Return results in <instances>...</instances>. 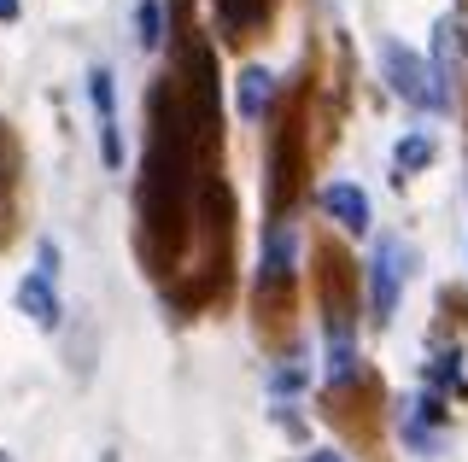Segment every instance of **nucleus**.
Returning <instances> with one entry per match:
<instances>
[{"label": "nucleus", "instance_id": "obj_1", "mask_svg": "<svg viewBox=\"0 0 468 462\" xmlns=\"http://www.w3.org/2000/svg\"><path fill=\"white\" fill-rule=\"evenodd\" d=\"M292 281H299V228H292V216H275L270 235H263V264H258V322L270 334L287 328Z\"/></svg>", "mask_w": 468, "mask_h": 462}, {"label": "nucleus", "instance_id": "obj_2", "mask_svg": "<svg viewBox=\"0 0 468 462\" xmlns=\"http://www.w3.org/2000/svg\"><path fill=\"white\" fill-rule=\"evenodd\" d=\"M380 70H387V89L404 100V106H416V111H445L451 100L439 94V82H433V70L421 53H410L404 41H380Z\"/></svg>", "mask_w": 468, "mask_h": 462}, {"label": "nucleus", "instance_id": "obj_3", "mask_svg": "<svg viewBox=\"0 0 468 462\" xmlns=\"http://www.w3.org/2000/svg\"><path fill=\"white\" fill-rule=\"evenodd\" d=\"M404 276H410V247H404L399 235H387V240L375 247V257H369V316H375V328L392 322Z\"/></svg>", "mask_w": 468, "mask_h": 462}, {"label": "nucleus", "instance_id": "obj_4", "mask_svg": "<svg viewBox=\"0 0 468 462\" xmlns=\"http://www.w3.org/2000/svg\"><path fill=\"white\" fill-rule=\"evenodd\" d=\"M88 100H94V118H100V158L106 170H123V129H117V89H112V70L94 65L88 70Z\"/></svg>", "mask_w": 468, "mask_h": 462}, {"label": "nucleus", "instance_id": "obj_5", "mask_svg": "<svg viewBox=\"0 0 468 462\" xmlns=\"http://www.w3.org/2000/svg\"><path fill=\"white\" fill-rule=\"evenodd\" d=\"M322 211H328L346 235H369V223H375L369 194H363L357 182H328V187H322Z\"/></svg>", "mask_w": 468, "mask_h": 462}, {"label": "nucleus", "instance_id": "obj_6", "mask_svg": "<svg viewBox=\"0 0 468 462\" xmlns=\"http://www.w3.org/2000/svg\"><path fill=\"white\" fill-rule=\"evenodd\" d=\"M463 53H468V36H463V18H439V30H433V82H439V94L451 100V77L463 70Z\"/></svg>", "mask_w": 468, "mask_h": 462}, {"label": "nucleus", "instance_id": "obj_7", "mask_svg": "<svg viewBox=\"0 0 468 462\" xmlns=\"http://www.w3.org/2000/svg\"><path fill=\"white\" fill-rule=\"evenodd\" d=\"M211 6H217V24H223L229 41H252L263 24H270L275 0H211Z\"/></svg>", "mask_w": 468, "mask_h": 462}, {"label": "nucleus", "instance_id": "obj_8", "mask_svg": "<svg viewBox=\"0 0 468 462\" xmlns=\"http://www.w3.org/2000/svg\"><path fill=\"white\" fill-rule=\"evenodd\" d=\"M270 111H275V70L246 65V70H240V118H246V123H263Z\"/></svg>", "mask_w": 468, "mask_h": 462}, {"label": "nucleus", "instance_id": "obj_9", "mask_svg": "<svg viewBox=\"0 0 468 462\" xmlns=\"http://www.w3.org/2000/svg\"><path fill=\"white\" fill-rule=\"evenodd\" d=\"M18 310L36 328H48V334H53V328H58V293H53V281L48 276H24L18 281Z\"/></svg>", "mask_w": 468, "mask_h": 462}, {"label": "nucleus", "instance_id": "obj_10", "mask_svg": "<svg viewBox=\"0 0 468 462\" xmlns=\"http://www.w3.org/2000/svg\"><path fill=\"white\" fill-rule=\"evenodd\" d=\"M12 194H18V141L0 129V240L12 228Z\"/></svg>", "mask_w": 468, "mask_h": 462}, {"label": "nucleus", "instance_id": "obj_11", "mask_svg": "<svg viewBox=\"0 0 468 462\" xmlns=\"http://www.w3.org/2000/svg\"><path fill=\"white\" fill-rule=\"evenodd\" d=\"M433 152H439V147H433V135H404L399 147H392L399 182H404V176H416V170H428V164H433Z\"/></svg>", "mask_w": 468, "mask_h": 462}, {"label": "nucleus", "instance_id": "obj_12", "mask_svg": "<svg viewBox=\"0 0 468 462\" xmlns=\"http://www.w3.org/2000/svg\"><path fill=\"white\" fill-rule=\"evenodd\" d=\"M135 41L146 53L165 47V0H141V6H135Z\"/></svg>", "mask_w": 468, "mask_h": 462}, {"label": "nucleus", "instance_id": "obj_13", "mask_svg": "<svg viewBox=\"0 0 468 462\" xmlns=\"http://www.w3.org/2000/svg\"><path fill=\"white\" fill-rule=\"evenodd\" d=\"M36 276H58V247H53V240H41V247H36Z\"/></svg>", "mask_w": 468, "mask_h": 462}, {"label": "nucleus", "instance_id": "obj_14", "mask_svg": "<svg viewBox=\"0 0 468 462\" xmlns=\"http://www.w3.org/2000/svg\"><path fill=\"white\" fill-rule=\"evenodd\" d=\"M304 381H311V369H282V374H275V393H292V386H304Z\"/></svg>", "mask_w": 468, "mask_h": 462}, {"label": "nucleus", "instance_id": "obj_15", "mask_svg": "<svg viewBox=\"0 0 468 462\" xmlns=\"http://www.w3.org/2000/svg\"><path fill=\"white\" fill-rule=\"evenodd\" d=\"M18 12H24L18 0H0V24H18Z\"/></svg>", "mask_w": 468, "mask_h": 462}, {"label": "nucleus", "instance_id": "obj_16", "mask_svg": "<svg viewBox=\"0 0 468 462\" xmlns=\"http://www.w3.org/2000/svg\"><path fill=\"white\" fill-rule=\"evenodd\" d=\"M304 462H346V457H340V451H328V445H322V451H311Z\"/></svg>", "mask_w": 468, "mask_h": 462}]
</instances>
